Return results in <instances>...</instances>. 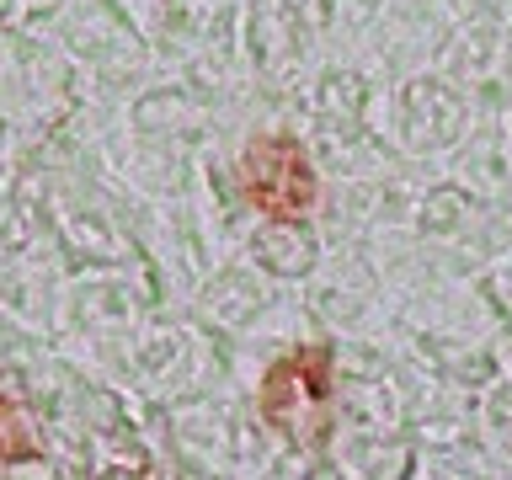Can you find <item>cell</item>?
I'll list each match as a JSON object with an SVG mask.
<instances>
[{"label":"cell","instance_id":"obj_2","mask_svg":"<svg viewBox=\"0 0 512 480\" xmlns=\"http://www.w3.org/2000/svg\"><path fill=\"white\" fill-rule=\"evenodd\" d=\"M22 454H32L27 422H22V411H16L11 400L0 395V459H22Z\"/></svg>","mask_w":512,"mask_h":480},{"label":"cell","instance_id":"obj_1","mask_svg":"<svg viewBox=\"0 0 512 480\" xmlns=\"http://www.w3.org/2000/svg\"><path fill=\"white\" fill-rule=\"evenodd\" d=\"M246 198L272 219H299L315 203V166L294 134H262L240 160Z\"/></svg>","mask_w":512,"mask_h":480}]
</instances>
